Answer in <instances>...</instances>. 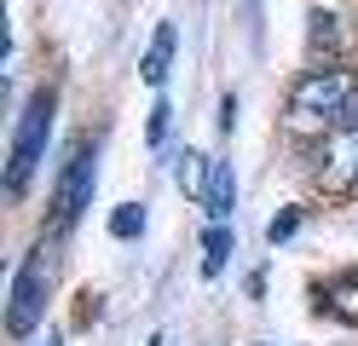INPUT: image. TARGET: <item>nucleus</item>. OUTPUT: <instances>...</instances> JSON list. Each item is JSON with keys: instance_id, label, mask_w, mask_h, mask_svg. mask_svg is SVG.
<instances>
[{"instance_id": "f257e3e1", "label": "nucleus", "mask_w": 358, "mask_h": 346, "mask_svg": "<svg viewBox=\"0 0 358 346\" xmlns=\"http://www.w3.org/2000/svg\"><path fill=\"white\" fill-rule=\"evenodd\" d=\"M358 104V75L347 64H312L306 75L289 87L283 127L295 138H329L335 127H347V115Z\"/></svg>"}, {"instance_id": "f03ea898", "label": "nucleus", "mask_w": 358, "mask_h": 346, "mask_svg": "<svg viewBox=\"0 0 358 346\" xmlns=\"http://www.w3.org/2000/svg\"><path fill=\"white\" fill-rule=\"evenodd\" d=\"M47 133H52V87H41L35 99L17 115V133H12V156H6V191L24 196V185L35 179L41 156H47Z\"/></svg>"}, {"instance_id": "7ed1b4c3", "label": "nucleus", "mask_w": 358, "mask_h": 346, "mask_svg": "<svg viewBox=\"0 0 358 346\" xmlns=\"http://www.w3.org/2000/svg\"><path fill=\"white\" fill-rule=\"evenodd\" d=\"M47 294H52V254L35 248L29 260L17 266V277H12V306H6V335H12V340H24L35 323H41Z\"/></svg>"}, {"instance_id": "20e7f679", "label": "nucleus", "mask_w": 358, "mask_h": 346, "mask_svg": "<svg viewBox=\"0 0 358 346\" xmlns=\"http://www.w3.org/2000/svg\"><path fill=\"white\" fill-rule=\"evenodd\" d=\"M93 185H99V150L93 145H76L70 168H64V179H58V196H52L58 225H76L81 219V208L93 202Z\"/></svg>"}, {"instance_id": "39448f33", "label": "nucleus", "mask_w": 358, "mask_h": 346, "mask_svg": "<svg viewBox=\"0 0 358 346\" xmlns=\"http://www.w3.org/2000/svg\"><path fill=\"white\" fill-rule=\"evenodd\" d=\"M352 46H358V29H352L335 6H318V12H312V23H306V52H312V64H341Z\"/></svg>"}, {"instance_id": "423d86ee", "label": "nucleus", "mask_w": 358, "mask_h": 346, "mask_svg": "<svg viewBox=\"0 0 358 346\" xmlns=\"http://www.w3.org/2000/svg\"><path fill=\"white\" fill-rule=\"evenodd\" d=\"M208 173H214V161H208L203 150H179V156H173V185H179L191 202L208 196Z\"/></svg>"}, {"instance_id": "0eeeda50", "label": "nucleus", "mask_w": 358, "mask_h": 346, "mask_svg": "<svg viewBox=\"0 0 358 346\" xmlns=\"http://www.w3.org/2000/svg\"><path fill=\"white\" fill-rule=\"evenodd\" d=\"M173 23H156V35H150V52H145V64H139V75L150 81V87H162L168 81V64H173Z\"/></svg>"}, {"instance_id": "6e6552de", "label": "nucleus", "mask_w": 358, "mask_h": 346, "mask_svg": "<svg viewBox=\"0 0 358 346\" xmlns=\"http://www.w3.org/2000/svg\"><path fill=\"white\" fill-rule=\"evenodd\" d=\"M324 306L341 317V323H358V271H335L324 283Z\"/></svg>"}, {"instance_id": "1a4fd4ad", "label": "nucleus", "mask_w": 358, "mask_h": 346, "mask_svg": "<svg viewBox=\"0 0 358 346\" xmlns=\"http://www.w3.org/2000/svg\"><path fill=\"white\" fill-rule=\"evenodd\" d=\"M231 202H237V179H231V161H214V173H208V219H231Z\"/></svg>"}, {"instance_id": "9d476101", "label": "nucleus", "mask_w": 358, "mask_h": 346, "mask_svg": "<svg viewBox=\"0 0 358 346\" xmlns=\"http://www.w3.org/2000/svg\"><path fill=\"white\" fill-rule=\"evenodd\" d=\"M226 254H231V225L214 219L208 237H203V277H220V271H226Z\"/></svg>"}, {"instance_id": "9b49d317", "label": "nucleus", "mask_w": 358, "mask_h": 346, "mask_svg": "<svg viewBox=\"0 0 358 346\" xmlns=\"http://www.w3.org/2000/svg\"><path fill=\"white\" fill-rule=\"evenodd\" d=\"M139 231H145V208H139V202H122L116 214H110V237L127 243V237H139Z\"/></svg>"}, {"instance_id": "f8f14e48", "label": "nucleus", "mask_w": 358, "mask_h": 346, "mask_svg": "<svg viewBox=\"0 0 358 346\" xmlns=\"http://www.w3.org/2000/svg\"><path fill=\"white\" fill-rule=\"evenodd\" d=\"M295 231H301V214H295V208H283V214L266 225V237H272V248H278V243H289V237H295Z\"/></svg>"}, {"instance_id": "ddd939ff", "label": "nucleus", "mask_w": 358, "mask_h": 346, "mask_svg": "<svg viewBox=\"0 0 358 346\" xmlns=\"http://www.w3.org/2000/svg\"><path fill=\"white\" fill-rule=\"evenodd\" d=\"M168 115H173L168 99H156V104H150V122H145V138H150V145H162V138H168Z\"/></svg>"}, {"instance_id": "4468645a", "label": "nucleus", "mask_w": 358, "mask_h": 346, "mask_svg": "<svg viewBox=\"0 0 358 346\" xmlns=\"http://www.w3.org/2000/svg\"><path fill=\"white\" fill-rule=\"evenodd\" d=\"M220 127H226V133L237 127V99H226V104H220Z\"/></svg>"}, {"instance_id": "2eb2a0df", "label": "nucleus", "mask_w": 358, "mask_h": 346, "mask_svg": "<svg viewBox=\"0 0 358 346\" xmlns=\"http://www.w3.org/2000/svg\"><path fill=\"white\" fill-rule=\"evenodd\" d=\"M347 122H358V104H352V115H347Z\"/></svg>"}, {"instance_id": "dca6fc26", "label": "nucleus", "mask_w": 358, "mask_h": 346, "mask_svg": "<svg viewBox=\"0 0 358 346\" xmlns=\"http://www.w3.org/2000/svg\"><path fill=\"white\" fill-rule=\"evenodd\" d=\"M47 346H58V340H47Z\"/></svg>"}]
</instances>
